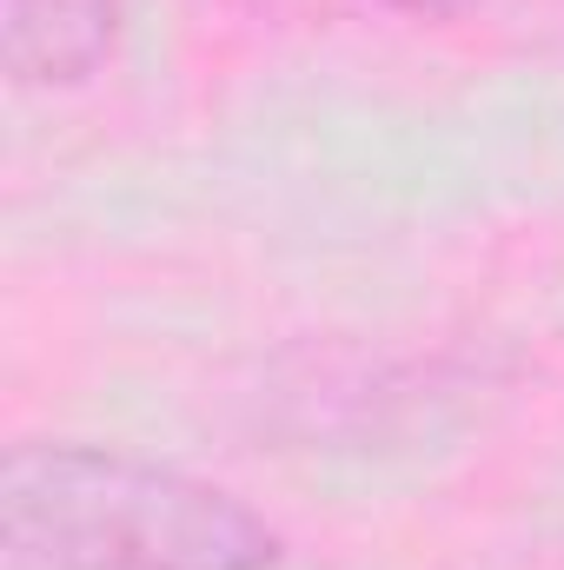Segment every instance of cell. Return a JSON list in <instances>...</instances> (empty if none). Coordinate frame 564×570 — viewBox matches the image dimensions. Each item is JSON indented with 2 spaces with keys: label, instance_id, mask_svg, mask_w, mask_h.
<instances>
[{
  "label": "cell",
  "instance_id": "2",
  "mask_svg": "<svg viewBox=\"0 0 564 570\" xmlns=\"http://www.w3.org/2000/svg\"><path fill=\"white\" fill-rule=\"evenodd\" d=\"M120 40V0H7L0 60L20 87H80Z\"/></svg>",
  "mask_w": 564,
  "mask_h": 570
},
{
  "label": "cell",
  "instance_id": "3",
  "mask_svg": "<svg viewBox=\"0 0 564 570\" xmlns=\"http://www.w3.org/2000/svg\"><path fill=\"white\" fill-rule=\"evenodd\" d=\"M379 7H392V13H406V20H458V13H471L478 0H379Z\"/></svg>",
  "mask_w": 564,
  "mask_h": 570
},
{
  "label": "cell",
  "instance_id": "1",
  "mask_svg": "<svg viewBox=\"0 0 564 570\" xmlns=\"http://www.w3.org/2000/svg\"><path fill=\"white\" fill-rule=\"evenodd\" d=\"M0 524L33 570H273L280 531L233 491L114 444H13Z\"/></svg>",
  "mask_w": 564,
  "mask_h": 570
}]
</instances>
